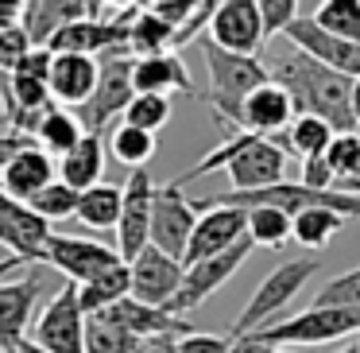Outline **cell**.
I'll return each mask as SVG.
<instances>
[{
    "mask_svg": "<svg viewBox=\"0 0 360 353\" xmlns=\"http://www.w3.org/2000/svg\"><path fill=\"white\" fill-rule=\"evenodd\" d=\"M210 39L236 55H259L267 43L264 12L256 0H221V8L210 16Z\"/></svg>",
    "mask_w": 360,
    "mask_h": 353,
    "instance_id": "cell-10",
    "label": "cell"
},
{
    "mask_svg": "<svg viewBox=\"0 0 360 353\" xmlns=\"http://www.w3.org/2000/svg\"><path fill=\"white\" fill-rule=\"evenodd\" d=\"M310 20L333 39L360 43V0H321Z\"/></svg>",
    "mask_w": 360,
    "mask_h": 353,
    "instance_id": "cell-32",
    "label": "cell"
},
{
    "mask_svg": "<svg viewBox=\"0 0 360 353\" xmlns=\"http://www.w3.org/2000/svg\"><path fill=\"white\" fill-rule=\"evenodd\" d=\"M101 0H32L24 8V27L32 35V43H47L63 24L78 16H97Z\"/></svg>",
    "mask_w": 360,
    "mask_h": 353,
    "instance_id": "cell-24",
    "label": "cell"
},
{
    "mask_svg": "<svg viewBox=\"0 0 360 353\" xmlns=\"http://www.w3.org/2000/svg\"><path fill=\"white\" fill-rule=\"evenodd\" d=\"M97 70H101V63H97L94 55H70V51L55 55V63H51V78H47L55 105H70V109H78V105L94 94Z\"/></svg>",
    "mask_w": 360,
    "mask_h": 353,
    "instance_id": "cell-22",
    "label": "cell"
},
{
    "mask_svg": "<svg viewBox=\"0 0 360 353\" xmlns=\"http://www.w3.org/2000/svg\"><path fill=\"white\" fill-rule=\"evenodd\" d=\"M120 252L109 249L101 241L89 237H70V233H51L43 244V264H51L55 272H63L70 283H86L97 272H105L109 264H117Z\"/></svg>",
    "mask_w": 360,
    "mask_h": 353,
    "instance_id": "cell-11",
    "label": "cell"
},
{
    "mask_svg": "<svg viewBox=\"0 0 360 353\" xmlns=\"http://www.w3.org/2000/svg\"><path fill=\"white\" fill-rule=\"evenodd\" d=\"M314 306H360V264L321 283Z\"/></svg>",
    "mask_w": 360,
    "mask_h": 353,
    "instance_id": "cell-38",
    "label": "cell"
},
{
    "mask_svg": "<svg viewBox=\"0 0 360 353\" xmlns=\"http://www.w3.org/2000/svg\"><path fill=\"white\" fill-rule=\"evenodd\" d=\"M128 272H132V291H128V295L140 299V303H151V306H167L174 299V291L182 287L186 264L167 256L155 244H143V249L128 260Z\"/></svg>",
    "mask_w": 360,
    "mask_h": 353,
    "instance_id": "cell-13",
    "label": "cell"
},
{
    "mask_svg": "<svg viewBox=\"0 0 360 353\" xmlns=\"http://www.w3.org/2000/svg\"><path fill=\"white\" fill-rule=\"evenodd\" d=\"M120 202H124V187H117V182H97V187L78 190V210H74V218L86 229L105 233V229H117Z\"/></svg>",
    "mask_w": 360,
    "mask_h": 353,
    "instance_id": "cell-25",
    "label": "cell"
},
{
    "mask_svg": "<svg viewBox=\"0 0 360 353\" xmlns=\"http://www.w3.org/2000/svg\"><path fill=\"white\" fill-rule=\"evenodd\" d=\"M0 82H4V74H0Z\"/></svg>",
    "mask_w": 360,
    "mask_h": 353,
    "instance_id": "cell-56",
    "label": "cell"
},
{
    "mask_svg": "<svg viewBox=\"0 0 360 353\" xmlns=\"http://www.w3.org/2000/svg\"><path fill=\"white\" fill-rule=\"evenodd\" d=\"M349 105H352V117H356V128H360V78H352V94H349Z\"/></svg>",
    "mask_w": 360,
    "mask_h": 353,
    "instance_id": "cell-48",
    "label": "cell"
},
{
    "mask_svg": "<svg viewBox=\"0 0 360 353\" xmlns=\"http://www.w3.org/2000/svg\"><path fill=\"white\" fill-rule=\"evenodd\" d=\"M233 337L225 334H202V330H186L182 337H174V353H229Z\"/></svg>",
    "mask_w": 360,
    "mask_h": 353,
    "instance_id": "cell-40",
    "label": "cell"
},
{
    "mask_svg": "<svg viewBox=\"0 0 360 353\" xmlns=\"http://www.w3.org/2000/svg\"><path fill=\"white\" fill-rule=\"evenodd\" d=\"M271 140H279L283 148H287V156L295 151V156L310 159V156H326L329 140H333V128H329V120L314 117V113H298L287 125V132L271 136Z\"/></svg>",
    "mask_w": 360,
    "mask_h": 353,
    "instance_id": "cell-29",
    "label": "cell"
},
{
    "mask_svg": "<svg viewBox=\"0 0 360 353\" xmlns=\"http://www.w3.org/2000/svg\"><path fill=\"white\" fill-rule=\"evenodd\" d=\"M259 349V342L252 334H240V337H233V345H229V353H256Z\"/></svg>",
    "mask_w": 360,
    "mask_h": 353,
    "instance_id": "cell-47",
    "label": "cell"
},
{
    "mask_svg": "<svg viewBox=\"0 0 360 353\" xmlns=\"http://www.w3.org/2000/svg\"><path fill=\"white\" fill-rule=\"evenodd\" d=\"M27 206L47 221H63V218H74V210H78V190L66 187L63 179H51L43 190H35L27 198Z\"/></svg>",
    "mask_w": 360,
    "mask_h": 353,
    "instance_id": "cell-36",
    "label": "cell"
},
{
    "mask_svg": "<svg viewBox=\"0 0 360 353\" xmlns=\"http://www.w3.org/2000/svg\"><path fill=\"white\" fill-rule=\"evenodd\" d=\"M51 179H58L55 156L43 151L39 144H27L24 151H16V156L4 163V171H0V190L12 194L16 202H27V198H32L35 190H43Z\"/></svg>",
    "mask_w": 360,
    "mask_h": 353,
    "instance_id": "cell-21",
    "label": "cell"
},
{
    "mask_svg": "<svg viewBox=\"0 0 360 353\" xmlns=\"http://www.w3.org/2000/svg\"><path fill=\"white\" fill-rule=\"evenodd\" d=\"M20 264H24V260H20V256H4V260H0V280H4V275H12V272H16Z\"/></svg>",
    "mask_w": 360,
    "mask_h": 353,
    "instance_id": "cell-49",
    "label": "cell"
},
{
    "mask_svg": "<svg viewBox=\"0 0 360 353\" xmlns=\"http://www.w3.org/2000/svg\"><path fill=\"white\" fill-rule=\"evenodd\" d=\"M326 163L333 171V187L352 179L360 171V132H333V140L326 148Z\"/></svg>",
    "mask_w": 360,
    "mask_h": 353,
    "instance_id": "cell-37",
    "label": "cell"
},
{
    "mask_svg": "<svg viewBox=\"0 0 360 353\" xmlns=\"http://www.w3.org/2000/svg\"><path fill=\"white\" fill-rule=\"evenodd\" d=\"M174 32L179 27L171 20H163L151 8H136L128 20V55H159V51H174Z\"/></svg>",
    "mask_w": 360,
    "mask_h": 353,
    "instance_id": "cell-26",
    "label": "cell"
},
{
    "mask_svg": "<svg viewBox=\"0 0 360 353\" xmlns=\"http://www.w3.org/2000/svg\"><path fill=\"white\" fill-rule=\"evenodd\" d=\"M148 4H151V8H155V4H163V0H148Z\"/></svg>",
    "mask_w": 360,
    "mask_h": 353,
    "instance_id": "cell-55",
    "label": "cell"
},
{
    "mask_svg": "<svg viewBox=\"0 0 360 353\" xmlns=\"http://www.w3.org/2000/svg\"><path fill=\"white\" fill-rule=\"evenodd\" d=\"M298 182H306V187H318V190H329V187H333V171H329L326 156L302 159V179H298Z\"/></svg>",
    "mask_w": 360,
    "mask_h": 353,
    "instance_id": "cell-43",
    "label": "cell"
},
{
    "mask_svg": "<svg viewBox=\"0 0 360 353\" xmlns=\"http://www.w3.org/2000/svg\"><path fill=\"white\" fill-rule=\"evenodd\" d=\"M318 272H321V264H318L314 256L287 260V264L271 268V272L259 280V287L252 291L248 306L236 314V322H233V330H229V337L252 334V330H259V326H267V322H275L290 303H295V295L306 287V280H314Z\"/></svg>",
    "mask_w": 360,
    "mask_h": 353,
    "instance_id": "cell-4",
    "label": "cell"
},
{
    "mask_svg": "<svg viewBox=\"0 0 360 353\" xmlns=\"http://www.w3.org/2000/svg\"><path fill=\"white\" fill-rule=\"evenodd\" d=\"M349 334H360V306H306L290 318H275L267 326L252 330L259 345H326L341 342Z\"/></svg>",
    "mask_w": 360,
    "mask_h": 353,
    "instance_id": "cell-3",
    "label": "cell"
},
{
    "mask_svg": "<svg viewBox=\"0 0 360 353\" xmlns=\"http://www.w3.org/2000/svg\"><path fill=\"white\" fill-rule=\"evenodd\" d=\"M82 120L74 117L70 109H63V105H47V113L39 117V125H35V144H39L43 151H51V156H63V151H70L74 144L82 140Z\"/></svg>",
    "mask_w": 360,
    "mask_h": 353,
    "instance_id": "cell-30",
    "label": "cell"
},
{
    "mask_svg": "<svg viewBox=\"0 0 360 353\" xmlns=\"http://www.w3.org/2000/svg\"><path fill=\"white\" fill-rule=\"evenodd\" d=\"M295 101L290 94L279 86V82L267 78L264 86H256L240 105V128L244 132H256V136H279L287 132V125L295 120Z\"/></svg>",
    "mask_w": 360,
    "mask_h": 353,
    "instance_id": "cell-18",
    "label": "cell"
},
{
    "mask_svg": "<svg viewBox=\"0 0 360 353\" xmlns=\"http://www.w3.org/2000/svg\"><path fill=\"white\" fill-rule=\"evenodd\" d=\"M194 221H198V206L182 194V187L163 182V187H155V198H151L148 244H155L167 256L182 260V252H186V244H190V233H194Z\"/></svg>",
    "mask_w": 360,
    "mask_h": 353,
    "instance_id": "cell-8",
    "label": "cell"
},
{
    "mask_svg": "<svg viewBox=\"0 0 360 353\" xmlns=\"http://www.w3.org/2000/svg\"><path fill=\"white\" fill-rule=\"evenodd\" d=\"M16 353H47V349H39V345H35V342H24V345H20Z\"/></svg>",
    "mask_w": 360,
    "mask_h": 353,
    "instance_id": "cell-52",
    "label": "cell"
},
{
    "mask_svg": "<svg viewBox=\"0 0 360 353\" xmlns=\"http://www.w3.org/2000/svg\"><path fill=\"white\" fill-rule=\"evenodd\" d=\"M337 353H360V345L352 342V345H345V349H337Z\"/></svg>",
    "mask_w": 360,
    "mask_h": 353,
    "instance_id": "cell-54",
    "label": "cell"
},
{
    "mask_svg": "<svg viewBox=\"0 0 360 353\" xmlns=\"http://www.w3.org/2000/svg\"><path fill=\"white\" fill-rule=\"evenodd\" d=\"M51 63H55V51H51L47 43H35V47L27 51V55L20 58L12 70H16V74H27V78H43V82H47V78H51Z\"/></svg>",
    "mask_w": 360,
    "mask_h": 353,
    "instance_id": "cell-42",
    "label": "cell"
},
{
    "mask_svg": "<svg viewBox=\"0 0 360 353\" xmlns=\"http://www.w3.org/2000/svg\"><path fill=\"white\" fill-rule=\"evenodd\" d=\"M345 213L329 210V206H310V210H298L290 218V241H298L302 249H326L337 233L345 229Z\"/></svg>",
    "mask_w": 360,
    "mask_h": 353,
    "instance_id": "cell-28",
    "label": "cell"
},
{
    "mask_svg": "<svg viewBox=\"0 0 360 353\" xmlns=\"http://www.w3.org/2000/svg\"><path fill=\"white\" fill-rule=\"evenodd\" d=\"M337 190H349V194H360V171L352 175V179H345V182H341V187H337Z\"/></svg>",
    "mask_w": 360,
    "mask_h": 353,
    "instance_id": "cell-50",
    "label": "cell"
},
{
    "mask_svg": "<svg viewBox=\"0 0 360 353\" xmlns=\"http://www.w3.org/2000/svg\"><path fill=\"white\" fill-rule=\"evenodd\" d=\"M51 237V221L39 218L27 202H16L0 190V249L20 256L24 264H43V244Z\"/></svg>",
    "mask_w": 360,
    "mask_h": 353,
    "instance_id": "cell-14",
    "label": "cell"
},
{
    "mask_svg": "<svg viewBox=\"0 0 360 353\" xmlns=\"http://www.w3.org/2000/svg\"><path fill=\"white\" fill-rule=\"evenodd\" d=\"M252 249H256V244L248 241V233H244L240 241L229 244L225 252H217V256H205V260H198V264H186L182 287L174 291V299L167 303V311L179 314V318H186L190 311H198L213 291H221L236 272H240V264L252 256Z\"/></svg>",
    "mask_w": 360,
    "mask_h": 353,
    "instance_id": "cell-6",
    "label": "cell"
},
{
    "mask_svg": "<svg viewBox=\"0 0 360 353\" xmlns=\"http://www.w3.org/2000/svg\"><path fill=\"white\" fill-rule=\"evenodd\" d=\"M43 295L39 272L24 280H0V353H16L27 342V330L35 322V299Z\"/></svg>",
    "mask_w": 360,
    "mask_h": 353,
    "instance_id": "cell-16",
    "label": "cell"
},
{
    "mask_svg": "<svg viewBox=\"0 0 360 353\" xmlns=\"http://www.w3.org/2000/svg\"><path fill=\"white\" fill-rule=\"evenodd\" d=\"M32 47L35 43L27 35L24 20H0V74H8Z\"/></svg>",
    "mask_w": 360,
    "mask_h": 353,
    "instance_id": "cell-39",
    "label": "cell"
},
{
    "mask_svg": "<svg viewBox=\"0 0 360 353\" xmlns=\"http://www.w3.org/2000/svg\"><path fill=\"white\" fill-rule=\"evenodd\" d=\"M155 148H159L155 132L136 128V125H128V120H120V125L109 132V156L117 159V163L132 167V171L136 167H148L151 156H155Z\"/></svg>",
    "mask_w": 360,
    "mask_h": 353,
    "instance_id": "cell-31",
    "label": "cell"
},
{
    "mask_svg": "<svg viewBox=\"0 0 360 353\" xmlns=\"http://www.w3.org/2000/svg\"><path fill=\"white\" fill-rule=\"evenodd\" d=\"M101 4H112V8H132L136 0H101Z\"/></svg>",
    "mask_w": 360,
    "mask_h": 353,
    "instance_id": "cell-53",
    "label": "cell"
},
{
    "mask_svg": "<svg viewBox=\"0 0 360 353\" xmlns=\"http://www.w3.org/2000/svg\"><path fill=\"white\" fill-rule=\"evenodd\" d=\"M356 345H360V337H356Z\"/></svg>",
    "mask_w": 360,
    "mask_h": 353,
    "instance_id": "cell-57",
    "label": "cell"
},
{
    "mask_svg": "<svg viewBox=\"0 0 360 353\" xmlns=\"http://www.w3.org/2000/svg\"><path fill=\"white\" fill-rule=\"evenodd\" d=\"M151 198H155V179L148 167H136L124 182V202H120V221H117V252L120 260H132L148 244L151 233Z\"/></svg>",
    "mask_w": 360,
    "mask_h": 353,
    "instance_id": "cell-15",
    "label": "cell"
},
{
    "mask_svg": "<svg viewBox=\"0 0 360 353\" xmlns=\"http://www.w3.org/2000/svg\"><path fill=\"white\" fill-rule=\"evenodd\" d=\"M174 113V101L167 94H132V101L124 105V120L136 128H148V132H159L167 128Z\"/></svg>",
    "mask_w": 360,
    "mask_h": 353,
    "instance_id": "cell-35",
    "label": "cell"
},
{
    "mask_svg": "<svg viewBox=\"0 0 360 353\" xmlns=\"http://www.w3.org/2000/svg\"><path fill=\"white\" fill-rule=\"evenodd\" d=\"M225 175L233 182V190H259L271 187V182H283L287 179V148L271 136L248 132L244 148L225 163Z\"/></svg>",
    "mask_w": 360,
    "mask_h": 353,
    "instance_id": "cell-9",
    "label": "cell"
},
{
    "mask_svg": "<svg viewBox=\"0 0 360 353\" xmlns=\"http://www.w3.org/2000/svg\"><path fill=\"white\" fill-rule=\"evenodd\" d=\"M27 0H0V20H24Z\"/></svg>",
    "mask_w": 360,
    "mask_h": 353,
    "instance_id": "cell-46",
    "label": "cell"
},
{
    "mask_svg": "<svg viewBox=\"0 0 360 353\" xmlns=\"http://www.w3.org/2000/svg\"><path fill=\"white\" fill-rule=\"evenodd\" d=\"M132 291V272H128V260H117L105 272H97L94 280L78 283V303L86 314H97L105 306H112L117 299H124Z\"/></svg>",
    "mask_w": 360,
    "mask_h": 353,
    "instance_id": "cell-27",
    "label": "cell"
},
{
    "mask_svg": "<svg viewBox=\"0 0 360 353\" xmlns=\"http://www.w3.org/2000/svg\"><path fill=\"white\" fill-rule=\"evenodd\" d=\"M279 35L290 43V47L306 51V55H314V58H321V63L333 66V70L349 74V78H360V43L333 39V35H326L310 16H295Z\"/></svg>",
    "mask_w": 360,
    "mask_h": 353,
    "instance_id": "cell-17",
    "label": "cell"
},
{
    "mask_svg": "<svg viewBox=\"0 0 360 353\" xmlns=\"http://www.w3.org/2000/svg\"><path fill=\"white\" fill-rule=\"evenodd\" d=\"M271 82H279L295 101V113H314V117L329 120L333 132H356V117H352V78L333 66H326L321 58L306 55V51L290 47L275 58L271 66Z\"/></svg>",
    "mask_w": 360,
    "mask_h": 353,
    "instance_id": "cell-1",
    "label": "cell"
},
{
    "mask_svg": "<svg viewBox=\"0 0 360 353\" xmlns=\"http://www.w3.org/2000/svg\"><path fill=\"white\" fill-rule=\"evenodd\" d=\"M198 47H202V63H205V74H210V89L198 94V97L210 105L221 125H229L236 132V128H240L244 97L256 86H264V82L271 78V70H267V63L259 55L225 51V47H217L210 35H198Z\"/></svg>",
    "mask_w": 360,
    "mask_h": 353,
    "instance_id": "cell-2",
    "label": "cell"
},
{
    "mask_svg": "<svg viewBox=\"0 0 360 353\" xmlns=\"http://www.w3.org/2000/svg\"><path fill=\"white\" fill-rule=\"evenodd\" d=\"M256 353H298V349H290V345H259Z\"/></svg>",
    "mask_w": 360,
    "mask_h": 353,
    "instance_id": "cell-51",
    "label": "cell"
},
{
    "mask_svg": "<svg viewBox=\"0 0 360 353\" xmlns=\"http://www.w3.org/2000/svg\"><path fill=\"white\" fill-rule=\"evenodd\" d=\"M86 353H136L140 337L128 334L120 322L105 318V314H86V337H82Z\"/></svg>",
    "mask_w": 360,
    "mask_h": 353,
    "instance_id": "cell-33",
    "label": "cell"
},
{
    "mask_svg": "<svg viewBox=\"0 0 360 353\" xmlns=\"http://www.w3.org/2000/svg\"><path fill=\"white\" fill-rule=\"evenodd\" d=\"M27 144H35V136H24V132H0V171H4V163H8L16 151H24Z\"/></svg>",
    "mask_w": 360,
    "mask_h": 353,
    "instance_id": "cell-44",
    "label": "cell"
},
{
    "mask_svg": "<svg viewBox=\"0 0 360 353\" xmlns=\"http://www.w3.org/2000/svg\"><path fill=\"white\" fill-rule=\"evenodd\" d=\"M105 318L120 322V326L128 330V334H136L143 342V337H182L186 330H194L186 318H179V314H171L167 306H151V303H140V299L124 295L117 299L112 306H105Z\"/></svg>",
    "mask_w": 360,
    "mask_h": 353,
    "instance_id": "cell-19",
    "label": "cell"
},
{
    "mask_svg": "<svg viewBox=\"0 0 360 353\" xmlns=\"http://www.w3.org/2000/svg\"><path fill=\"white\" fill-rule=\"evenodd\" d=\"M244 233L256 249H279V244L290 241V213L275 210V206H252Z\"/></svg>",
    "mask_w": 360,
    "mask_h": 353,
    "instance_id": "cell-34",
    "label": "cell"
},
{
    "mask_svg": "<svg viewBox=\"0 0 360 353\" xmlns=\"http://www.w3.org/2000/svg\"><path fill=\"white\" fill-rule=\"evenodd\" d=\"M82 337H86V311L78 303V283L66 280L39 311V318L32 322L27 342H35L47 353H86Z\"/></svg>",
    "mask_w": 360,
    "mask_h": 353,
    "instance_id": "cell-7",
    "label": "cell"
},
{
    "mask_svg": "<svg viewBox=\"0 0 360 353\" xmlns=\"http://www.w3.org/2000/svg\"><path fill=\"white\" fill-rule=\"evenodd\" d=\"M198 206V221H194V233H190V244L182 252V264H198L205 256H217L225 252L229 244H236L248 229V210L240 206Z\"/></svg>",
    "mask_w": 360,
    "mask_h": 353,
    "instance_id": "cell-12",
    "label": "cell"
},
{
    "mask_svg": "<svg viewBox=\"0 0 360 353\" xmlns=\"http://www.w3.org/2000/svg\"><path fill=\"white\" fill-rule=\"evenodd\" d=\"M58 167V179L74 190H86V187H97L105 175V140L97 132H82V140L74 144L70 151L55 159Z\"/></svg>",
    "mask_w": 360,
    "mask_h": 353,
    "instance_id": "cell-23",
    "label": "cell"
},
{
    "mask_svg": "<svg viewBox=\"0 0 360 353\" xmlns=\"http://www.w3.org/2000/svg\"><path fill=\"white\" fill-rule=\"evenodd\" d=\"M132 86H136V94H167V97L186 94V97H198L194 78H190L186 63H182L174 51L132 58Z\"/></svg>",
    "mask_w": 360,
    "mask_h": 353,
    "instance_id": "cell-20",
    "label": "cell"
},
{
    "mask_svg": "<svg viewBox=\"0 0 360 353\" xmlns=\"http://www.w3.org/2000/svg\"><path fill=\"white\" fill-rule=\"evenodd\" d=\"M27 4H32V0H27Z\"/></svg>",
    "mask_w": 360,
    "mask_h": 353,
    "instance_id": "cell-58",
    "label": "cell"
},
{
    "mask_svg": "<svg viewBox=\"0 0 360 353\" xmlns=\"http://www.w3.org/2000/svg\"><path fill=\"white\" fill-rule=\"evenodd\" d=\"M101 70H97V86L86 101L74 109V117L82 120L86 132L105 136V128L117 117H124V105L132 101L136 86H132V55L128 51H109V55L97 58Z\"/></svg>",
    "mask_w": 360,
    "mask_h": 353,
    "instance_id": "cell-5",
    "label": "cell"
},
{
    "mask_svg": "<svg viewBox=\"0 0 360 353\" xmlns=\"http://www.w3.org/2000/svg\"><path fill=\"white\" fill-rule=\"evenodd\" d=\"M256 4H259V12H264L267 39H275V35L298 16V0H256Z\"/></svg>",
    "mask_w": 360,
    "mask_h": 353,
    "instance_id": "cell-41",
    "label": "cell"
},
{
    "mask_svg": "<svg viewBox=\"0 0 360 353\" xmlns=\"http://www.w3.org/2000/svg\"><path fill=\"white\" fill-rule=\"evenodd\" d=\"M136 353H174V337H143Z\"/></svg>",
    "mask_w": 360,
    "mask_h": 353,
    "instance_id": "cell-45",
    "label": "cell"
}]
</instances>
